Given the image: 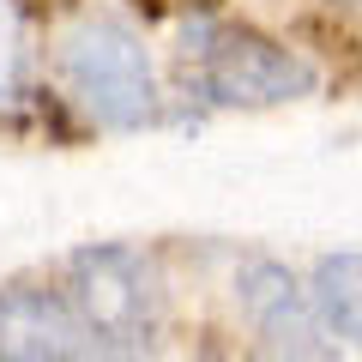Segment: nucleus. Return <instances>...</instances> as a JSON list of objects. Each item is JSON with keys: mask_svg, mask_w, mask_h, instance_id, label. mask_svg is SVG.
<instances>
[{"mask_svg": "<svg viewBox=\"0 0 362 362\" xmlns=\"http://www.w3.org/2000/svg\"><path fill=\"white\" fill-rule=\"evenodd\" d=\"M66 302L90 326L97 344H109L121 362H139L157 338V284L133 247L97 242L66 259Z\"/></svg>", "mask_w": 362, "mask_h": 362, "instance_id": "f03ea898", "label": "nucleus"}, {"mask_svg": "<svg viewBox=\"0 0 362 362\" xmlns=\"http://www.w3.org/2000/svg\"><path fill=\"white\" fill-rule=\"evenodd\" d=\"M54 66H61V85L85 121L109 133H133L157 115V73L145 42L133 37L121 18L109 13H85L61 30V49H54Z\"/></svg>", "mask_w": 362, "mask_h": 362, "instance_id": "f257e3e1", "label": "nucleus"}, {"mask_svg": "<svg viewBox=\"0 0 362 362\" xmlns=\"http://www.w3.org/2000/svg\"><path fill=\"white\" fill-rule=\"evenodd\" d=\"M199 78H206V97L223 109H278L320 90V73L290 42L266 37V30H235V25L206 42Z\"/></svg>", "mask_w": 362, "mask_h": 362, "instance_id": "7ed1b4c3", "label": "nucleus"}, {"mask_svg": "<svg viewBox=\"0 0 362 362\" xmlns=\"http://www.w3.org/2000/svg\"><path fill=\"white\" fill-rule=\"evenodd\" d=\"M235 308L272 362H338V338L314 290L296 284L290 266H278V259H247L235 272Z\"/></svg>", "mask_w": 362, "mask_h": 362, "instance_id": "20e7f679", "label": "nucleus"}, {"mask_svg": "<svg viewBox=\"0 0 362 362\" xmlns=\"http://www.w3.org/2000/svg\"><path fill=\"white\" fill-rule=\"evenodd\" d=\"M18 78H25V37H18V6L0 0V109L18 97Z\"/></svg>", "mask_w": 362, "mask_h": 362, "instance_id": "0eeeda50", "label": "nucleus"}, {"mask_svg": "<svg viewBox=\"0 0 362 362\" xmlns=\"http://www.w3.org/2000/svg\"><path fill=\"white\" fill-rule=\"evenodd\" d=\"M0 362H121L90 338L66 290H0Z\"/></svg>", "mask_w": 362, "mask_h": 362, "instance_id": "39448f33", "label": "nucleus"}, {"mask_svg": "<svg viewBox=\"0 0 362 362\" xmlns=\"http://www.w3.org/2000/svg\"><path fill=\"white\" fill-rule=\"evenodd\" d=\"M308 290H314V302H320V314H326L338 344H362V247L356 254L314 259Z\"/></svg>", "mask_w": 362, "mask_h": 362, "instance_id": "423d86ee", "label": "nucleus"}]
</instances>
